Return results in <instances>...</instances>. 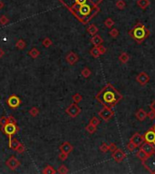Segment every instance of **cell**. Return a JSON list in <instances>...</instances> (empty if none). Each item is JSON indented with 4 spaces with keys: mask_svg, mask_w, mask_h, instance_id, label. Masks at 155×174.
Returning a JSON list of instances; mask_svg holds the SVG:
<instances>
[{
    "mask_svg": "<svg viewBox=\"0 0 155 174\" xmlns=\"http://www.w3.org/2000/svg\"><path fill=\"white\" fill-rule=\"evenodd\" d=\"M82 24H85L99 13L102 0H60Z\"/></svg>",
    "mask_w": 155,
    "mask_h": 174,
    "instance_id": "cell-1",
    "label": "cell"
},
{
    "mask_svg": "<svg viewBox=\"0 0 155 174\" xmlns=\"http://www.w3.org/2000/svg\"><path fill=\"white\" fill-rule=\"evenodd\" d=\"M96 100L103 106L112 108L123 99V95L120 93L112 84H106L100 93L96 95Z\"/></svg>",
    "mask_w": 155,
    "mask_h": 174,
    "instance_id": "cell-2",
    "label": "cell"
},
{
    "mask_svg": "<svg viewBox=\"0 0 155 174\" xmlns=\"http://www.w3.org/2000/svg\"><path fill=\"white\" fill-rule=\"evenodd\" d=\"M128 34L133 40H135L138 44H141L147 37H149L151 32L145 27L144 24H142V23H137L134 27L128 32Z\"/></svg>",
    "mask_w": 155,
    "mask_h": 174,
    "instance_id": "cell-3",
    "label": "cell"
},
{
    "mask_svg": "<svg viewBox=\"0 0 155 174\" xmlns=\"http://www.w3.org/2000/svg\"><path fill=\"white\" fill-rule=\"evenodd\" d=\"M1 130L3 132L8 136L9 141L12 139V136L15 133H17L19 130V128L17 126V123H11V122H7L4 127H1Z\"/></svg>",
    "mask_w": 155,
    "mask_h": 174,
    "instance_id": "cell-4",
    "label": "cell"
},
{
    "mask_svg": "<svg viewBox=\"0 0 155 174\" xmlns=\"http://www.w3.org/2000/svg\"><path fill=\"white\" fill-rule=\"evenodd\" d=\"M142 163L147 171L151 173H155V153L147 157L145 160L142 161Z\"/></svg>",
    "mask_w": 155,
    "mask_h": 174,
    "instance_id": "cell-5",
    "label": "cell"
},
{
    "mask_svg": "<svg viewBox=\"0 0 155 174\" xmlns=\"http://www.w3.org/2000/svg\"><path fill=\"white\" fill-rule=\"evenodd\" d=\"M81 111H82L81 108H80L77 105V103H76L70 104V105L66 109V112L68 114L70 117H72V118L77 117L79 114L81 113Z\"/></svg>",
    "mask_w": 155,
    "mask_h": 174,
    "instance_id": "cell-6",
    "label": "cell"
},
{
    "mask_svg": "<svg viewBox=\"0 0 155 174\" xmlns=\"http://www.w3.org/2000/svg\"><path fill=\"white\" fill-rule=\"evenodd\" d=\"M98 114H99V117H101L104 122H109L114 116V112L112 109L105 106L99 112Z\"/></svg>",
    "mask_w": 155,
    "mask_h": 174,
    "instance_id": "cell-7",
    "label": "cell"
},
{
    "mask_svg": "<svg viewBox=\"0 0 155 174\" xmlns=\"http://www.w3.org/2000/svg\"><path fill=\"white\" fill-rule=\"evenodd\" d=\"M140 149H142V150L145 152L148 156H151L155 153V146L152 143H150V142H144L142 145L140 146Z\"/></svg>",
    "mask_w": 155,
    "mask_h": 174,
    "instance_id": "cell-8",
    "label": "cell"
},
{
    "mask_svg": "<svg viewBox=\"0 0 155 174\" xmlns=\"http://www.w3.org/2000/svg\"><path fill=\"white\" fill-rule=\"evenodd\" d=\"M6 165L11 171H15L16 169H17L20 166V161L15 156H11L10 158H8L7 161H6Z\"/></svg>",
    "mask_w": 155,
    "mask_h": 174,
    "instance_id": "cell-9",
    "label": "cell"
},
{
    "mask_svg": "<svg viewBox=\"0 0 155 174\" xmlns=\"http://www.w3.org/2000/svg\"><path fill=\"white\" fill-rule=\"evenodd\" d=\"M130 142H132L134 145H136V147L138 148L144 142V137H143V135L140 134L139 132H136L131 137V139H130Z\"/></svg>",
    "mask_w": 155,
    "mask_h": 174,
    "instance_id": "cell-10",
    "label": "cell"
},
{
    "mask_svg": "<svg viewBox=\"0 0 155 174\" xmlns=\"http://www.w3.org/2000/svg\"><path fill=\"white\" fill-rule=\"evenodd\" d=\"M7 103L8 106L10 108L15 109V108H17L20 105V103H21V100L19 99V97H17V95L13 94V95L8 97V99L7 100Z\"/></svg>",
    "mask_w": 155,
    "mask_h": 174,
    "instance_id": "cell-11",
    "label": "cell"
},
{
    "mask_svg": "<svg viewBox=\"0 0 155 174\" xmlns=\"http://www.w3.org/2000/svg\"><path fill=\"white\" fill-rule=\"evenodd\" d=\"M136 81L139 83L140 85L144 86L149 83L150 81V76L145 73V72H141L138 75L136 76Z\"/></svg>",
    "mask_w": 155,
    "mask_h": 174,
    "instance_id": "cell-12",
    "label": "cell"
},
{
    "mask_svg": "<svg viewBox=\"0 0 155 174\" xmlns=\"http://www.w3.org/2000/svg\"><path fill=\"white\" fill-rule=\"evenodd\" d=\"M112 156L113 158V160L115 161L116 162H121V161H123V159L126 157V154L123 150L117 148L113 152H112Z\"/></svg>",
    "mask_w": 155,
    "mask_h": 174,
    "instance_id": "cell-13",
    "label": "cell"
},
{
    "mask_svg": "<svg viewBox=\"0 0 155 174\" xmlns=\"http://www.w3.org/2000/svg\"><path fill=\"white\" fill-rule=\"evenodd\" d=\"M143 137H144V142L155 144V132H153L152 128L149 129V130L145 132Z\"/></svg>",
    "mask_w": 155,
    "mask_h": 174,
    "instance_id": "cell-14",
    "label": "cell"
},
{
    "mask_svg": "<svg viewBox=\"0 0 155 174\" xmlns=\"http://www.w3.org/2000/svg\"><path fill=\"white\" fill-rule=\"evenodd\" d=\"M66 62H67L69 64H71V65H74V64H76V63L78 62L79 57H78V56H77L76 53L70 51V52L66 54Z\"/></svg>",
    "mask_w": 155,
    "mask_h": 174,
    "instance_id": "cell-15",
    "label": "cell"
},
{
    "mask_svg": "<svg viewBox=\"0 0 155 174\" xmlns=\"http://www.w3.org/2000/svg\"><path fill=\"white\" fill-rule=\"evenodd\" d=\"M59 150H60V152L69 154V153H71V152H73V150H74V146H73L70 142H64L61 146H60Z\"/></svg>",
    "mask_w": 155,
    "mask_h": 174,
    "instance_id": "cell-16",
    "label": "cell"
},
{
    "mask_svg": "<svg viewBox=\"0 0 155 174\" xmlns=\"http://www.w3.org/2000/svg\"><path fill=\"white\" fill-rule=\"evenodd\" d=\"M91 43L94 46H99L103 43V39L102 38L101 36H99V34H94V36H93V37L91 38Z\"/></svg>",
    "mask_w": 155,
    "mask_h": 174,
    "instance_id": "cell-17",
    "label": "cell"
},
{
    "mask_svg": "<svg viewBox=\"0 0 155 174\" xmlns=\"http://www.w3.org/2000/svg\"><path fill=\"white\" fill-rule=\"evenodd\" d=\"M135 117L137 120L140 122H143L147 118V112L143 110V109H139V110L135 112Z\"/></svg>",
    "mask_w": 155,
    "mask_h": 174,
    "instance_id": "cell-18",
    "label": "cell"
},
{
    "mask_svg": "<svg viewBox=\"0 0 155 174\" xmlns=\"http://www.w3.org/2000/svg\"><path fill=\"white\" fill-rule=\"evenodd\" d=\"M137 6L140 8H142V10H145V9L150 6V1L149 0H138Z\"/></svg>",
    "mask_w": 155,
    "mask_h": 174,
    "instance_id": "cell-19",
    "label": "cell"
},
{
    "mask_svg": "<svg viewBox=\"0 0 155 174\" xmlns=\"http://www.w3.org/2000/svg\"><path fill=\"white\" fill-rule=\"evenodd\" d=\"M98 27L95 26V24H90V26L87 27V32L91 34V36H94V34H96L97 33H98Z\"/></svg>",
    "mask_w": 155,
    "mask_h": 174,
    "instance_id": "cell-20",
    "label": "cell"
},
{
    "mask_svg": "<svg viewBox=\"0 0 155 174\" xmlns=\"http://www.w3.org/2000/svg\"><path fill=\"white\" fill-rule=\"evenodd\" d=\"M129 59H130L129 54L127 53H125V52H123L119 56V61L121 62L122 64H126L129 61Z\"/></svg>",
    "mask_w": 155,
    "mask_h": 174,
    "instance_id": "cell-21",
    "label": "cell"
},
{
    "mask_svg": "<svg viewBox=\"0 0 155 174\" xmlns=\"http://www.w3.org/2000/svg\"><path fill=\"white\" fill-rule=\"evenodd\" d=\"M43 173H44V174H56V173H57V171L54 170L53 166L47 165L46 168H44Z\"/></svg>",
    "mask_w": 155,
    "mask_h": 174,
    "instance_id": "cell-22",
    "label": "cell"
},
{
    "mask_svg": "<svg viewBox=\"0 0 155 174\" xmlns=\"http://www.w3.org/2000/svg\"><path fill=\"white\" fill-rule=\"evenodd\" d=\"M28 56H31L33 59H36V58H37L40 56V52H39L38 49H36V48H32L31 50L28 52Z\"/></svg>",
    "mask_w": 155,
    "mask_h": 174,
    "instance_id": "cell-23",
    "label": "cell"
},
{
    "mask_svg": "<svg viewBox=\"0 0 155 174\" xmlns=\"http://www.w3.org/2000/svg\"><path fill=\"white\" fill-rule=\"evenodd\" d=\"M20 142L17 140V139H14V138H12L11 140L9 141V142H8V146H9V148L10 149H12V150H16V148L18 146V144H19Z\"/></svg>",
    "mask_w": 155,
    "mask_h": 174,
    "instance_id": "cell-24",
    "label": "cell"
},
{
    "mask_svg": "<svg viewBox=\"0 0 155 174\" xmlns=\"http://www.w3.org/2000/svg\"><path fill=\"white\" fill-rule=\"evenodd\" d=\"M16 46L17 49H19V50H23V49L26 48V43L25 42L23 39H19V40H17V42L16 43Z\"/></svg>",
    "mask_w": 155,
    "mask_h": 174,
    "instance_id": "cell-25",
    "label": "cell"
},
{
    "mask_svg": "<svg viewBox=\"0 0 155 174\" xmlns=\"http://www.w3.org/2000/svg\"><path fill=\"white\" fill-rule=\"evenodd\" d=\"M90 54H91V56H93V57H94V58H98L100 56H101V54H100V52H99V50H98V47L97 46H93L91 50H90Z\"/></svg>",
    "mask_w": 155,
    "mask_h": 174,
    "instance_id": "cell-26",
    "label": "cell"
},
{
    "mask_svg": "<svg viewBox=\"0 0 155 174\" xmlns=\"http://www.w3.org/2000/svg\"><path fill=\"white\" fill-rule=\"evenodd\" d=\"M136 156L140 159V160H141L142 161H144V160H145V159L147 158V157H149L148 155H147V154L145 153V152H144L142 150V149H140V150L136 152Z\"/></svg>",
    "mask_w": 155,
    "mask_h": 174,
    "instance_id": "cell-27",
    "label": "cell"
},
{
    "mask_svg": "<svg viewBox=\"0 0 155 174\" xmlns=\"http://www.w3.org/2000/svg\"><path fill=\"white\" fill-rule=\"evenodd\" d=\"M85 130H86V132H88L90 134H93V133H94V132H96V126H94V125H93V124L89 123V124H87V125H86Z\"/></svg>",
    "mask_w": 155,
    "mask_h": 174,
    "instance_id": "cell-28",
    "label": "cell"
},
{
    "mask_svg": "<svg viewBox=\"0 0 155 174\" xmlns=\"http://www.w3.org/2000/svg\"><path fill=\"white\" fill-rule=\"evenodd\" d=\"M81 73H82L83 77H84V78H88L90 75H91L92 72H91V70H90V69H89L88 67H84V68L83 69V70H82Z\"/></svg>",
    "mask_w": 155,
    "mask_h": 174,
    "instance_id": "cell-29",
    "label": "cell"
},
{
    "mask_svg": "<svg viewBox=\"0 0 155 174\" xmlns=\"http://www.w3.org/2000/svg\"><path fill=\"white\" fill-rule=\"evenodd\" d=\"M42 44H43V46H44V47H46V48H48V47H50L53 44V42H52V40L51 39H50L49 37H46L43 40V42H42Z\"/></svg>",
    "mask_w": 155,
    "mask_h": 174,
    "instance_id": "cell-30",
    "label": "cell"
},
{
    "mask_svg": "<svg viewBox=\"0 0 155 174\" xmlns=\"http://www.w3.org/2000/svg\"><path fill=\"white\" fill-rule=\"evenodd\" d=\"M115 6L118 9H120V10H123L124 7H125V6H126V4L123 0H118L115 4Z\"/></svg>",
    "mask_w": 155,
    "mask_h": 174,
    "instance_id": "cell-31",
    "label": "cell"
},
{
    "mask_svg": "<svg viewBox=\"0 0 155 174\" xmlns=\"http://www.w3.org/2000/svg\"><path fill=\"white\" fill-rule=\"evenodd\" d=\"M16 151L17 153H20V154H22V153H24L25 152V151H26V147H25V145L23 143H21L20 142L19 144H18V146L16 148Z\"/></svg>",
    "mask_w": 155,
    "mask_h": 174,
    "instance_id": "cell-32",
    "label": "cell"
},
{
    "mask_svg": "<svg viewBox=\"0 0 155 174\" xmlns=\"http://www.w3.org/2000/svg\"><path fill=\"white\" fill-rule=\"evenodd\" d=\"M57 172L61 173V174H66V173H68V172H69V170H68V168H67L66 165H64V164H62V165L58 168Z\"/></svg>",
    "mask_w": 155,
    "mask_h": 174,
    "instance_id": "cell-33",
    "label": "cell"
},
{
    "mask_svg": "<svg viewBox=\"0 0 155 174\" xmlns=\"http://www.w3.org/2000/svg\"><path fill=\"white\" fill-rule=\"evenodd\" d=\"M104 26H105L106 27H108V28H112L113 26V24H114V21L113 20L112 18H107L105 21H104Z\"/></svg>",
    "mask_w": 155,
    "mask_h": 174,
    "instance_id": "cell-34",
    "label": "cell"
},
{
    "mask_svg": "<svg viewBox=\"0 0 155 174\" xmlns=\"http://www.w3.org/2000/svg\"><path fill=\"white\" fill-rule=\"evenodd\" d=\"M29 114H30L31 116H33V117H36V115H38V114H39L38 108H36V107H32V108L29 110Z\"/></svg>",
    "mask_w": 155,
    "mask_h": 174,
    "instance_id": "cell-35",
    "label": "cell"
},
{
    "mask_svg": "<svg viewBox=\"0 0 155 174\" xmlns=\"http://www.w3.org/2000/svg\"><path fill=\"white\" fill-rule=\"evenodd\" d=\"M100 151L103 153H106L109 151V144H107L106 142H103L100 146Z\"/></svg>",
    "mask_w": 155,
    "mask_h": 174,
    "instance_id": "cell-36",
    "label": "cell"
},
{
    "mask_svg": "<svg viewBox=\"0 0 155 174\" xmlns=\"http://www.w3.org/2000/svg\"><path fill=\"white\" fill-rule=\"evenodd\" d=\"M82 100H83V97L80 93H76V94H74V95H73V101L76 103H80Z\"/></svg>",
    "mask_w": 155,
    "mask_h": 174,
    "instance_id": "cell-37",
    "label": "cell"
},
{
    "mask_svg": "<svg viewBox=\"0 0 155 174\" xmlns=\"http://www.w3.org/2000/svg\"><path fill=\"white\" fill-rule=\"evenodd\" d=\"M89 123H91V124H93V125H94V126H98L99 124H100V120L99 119L97 118V117H95V116H93L91 120H90V122H89Z\"/></svg>",
    "mask_w": 155,
    "mask_h": 174,
    "instance_id": "cell-38",
    "label": "cell"
},
{
    "mask_svg": "<svg viewBox=\"0 0 155 174\" xmlns=\"http://www.w3.org/2000/svg\"><path fill=\"white\" fill-rule=\"evenodd\" d=\"M109 34H110V36H112L113 38H116L118 36V34H119L118 29H116V28L112 29V30L109 32Z\"/></svg>",
    "mask_w": 155,
    "mask_h": 174,
    "instance_id": "cell-39",
    "label": "cell"
},
{
    "mask_svg": "<svg viewBox=\"0 0 155 174\" xmlns=\"http://www.w3.org/2000/svg\"><path fill=\"white\" fill-rule=\"evenodd\" d=\"M7 122H8V117L2 116L1 118H0V126L1 127H4Z\"/></svg>",
    "mask_w": 155,
    "mask_h": 174,
    "instance_id": "cell-40",
    "label": "cell"
},
{
    "mask_svg": "<svg viewBox=\"0 0 155 174\" xmlns=\"http://www.w3.org/2000/svg\"><path fill=\"white\" fill-rule=\"evenodd\" d=\"M8 22H9V19L6 16H2L1 17H0V24H2V26L7 24Z\"/></svg>",
    "mask_w": 155,
    "mask_h": 174,
    "instance_id": "cell-41",
    "label": "cell"
},
{
    "mask_svg": "<svg viewBox=\"0 0 155 174\" xmlns=\"http://www.w3.org/2000/svg\"><path fill=\"white\" fill-rule=\"evenodd\" d=\"M67 157H68V154H67V153H64V152H61V153H60L59 156H58V158H59L62 161H66V159H67Z\"/></svg>",
    "mask_w": 155,
    "mask_h": 174,
    "instance_id": "cell-42",
    "label": "cell"
},
{
    "mask_svg": "<svg viewBox=\"0 0 155 174\" xmlns=\"http://www.w3.org/2000/svg\"><path fill=\"white\" fill-rule=\"evenodd\" d=\"M136 148H137L136 145H134V144H133L132 142H130L127 144V149H128L130 152H133Z\"/></svg>",
    "mask_w": 155,
    "mask_h": 174,
    "instance_id": "cell-43",
    "label": "cell"
},
{
    "mask_svg": "<svg viewBox=\"0 0 155 174\" xmlns=\"http://www.w3.org/2000/svg\"><path fill=\"white\" fill-rule=\"evenodd\" d=\"M98 47V50H99V52H100V54H104L106 53V51H107V49H106V47H104L103 46H97Z\"/></svg>",
    "mask_w": 155,
    "mask_h": 174,
    "instance_id": "cell-44",
    "label": "cell"
},
{
    "mask_svg": "<svg viewBox=\"0 0 155 174\" xmlns=\"http://www.w3.org/2000/svg\"><path fill=\"white\" fill-rule=\"evenodd\" d=\"M116 149H117V146H116V144H115V143L112 142V143H110V144H109V151H110V152H113L114 151L116 150Z\"/></svg>",
    "mask_w": 155,
    "mask_h": 174,
    "instance_id": "cell-45",
    "label": "cell"
},
{
    "mask_svg": "<svg viewBox=\"0 0 155 174\" xmlns=\"http://www.w3.org/2000/svg\"><path fill=\"white\" fill-rule=\"evenodd\" d=\"M147 117H149L151 120H154L155 119V112L154 111H151L150 112L147 113Z\"/></svg>",
    "mask_w": 155,
    "mask_h": 174,
    "instance_id": "cell-46",
    "label": "cell"
},
{
    "mask_svg": "<svg viewBox=\"0 0 155 174\" xmlns=\"http://www.w3.org/2000/svg\"><path fill=\"white\" fill-rule=\"evenodd\" d=\"M8 122H11V123H17V120L15 119L12 115L8 116Z\"/></svg>",
    "mask_w": 155,
    "mask_h": 174,
    "instance_id": "cell-47",
    "label": "cell"
},
{
    "mask_svg": "<svg viewBox=\"0 0 155 174\" xmlns=\"http://www.w3.org/2000/svg\"><path fill=\"white\" fill-rule=\"evenodd\" d=\"M150 108H151L152 111H154V112H155V101H153V102L151 103V105H150Z\"/></svg>",
    "mask_w": 155,
    "mask_h": 174,
    "instance_id": "cell-48",
    "label": "cell"
},
{
    "mask_svg": "<svg viewBox=\"0 0 155 174\" xmlns=\"http://www.w3.org/2000/svg\"><path fill=\"white\" fill-rule=\"evenodd\" d=\"M4 54H5V52H4V50L3 49L0 47V59H1L3 56H4Z\"/></svg>",
    "mask_w": 155,
    "mask_h": 174,
    "instance_id": "cell-49",
    "label": "cell"
},
{
    "mask_svg": "<svg viewBox=\"0 0 155 174\" xmlns=\"http://www.w3.org/2000/svg\"><path fill=\"white\" fill-rule=\"evenodd\" d=\"M152 130H153V132H155V124H154V125H153V126L152 127Z\"/></svg>",
    "mask_w": 155,
    "mask_h": 174,
    "instance_id": "cell-50",
    "label": "cell"
},
{
    "mask_svg": "<svg viewBox=\"0 0 155 174\" xmlns=\"http://www.w3.org/2000/svg\"><path fill=\"white\" fill-rule=\"evenodd\" d=\"M2 7H3V4H1V3H0V9L2 8Z\"/></svg>",
    "mask_w": 155,
    "mask_h": 174,
    "instance_id": "cell-51",
    "label": "cell"
}]
</instances>
